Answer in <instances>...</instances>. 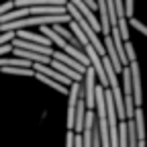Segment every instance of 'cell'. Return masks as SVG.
<instances>
[{"label": "cell", "instance_id": "ba28073f", "mask_svg": "<svg viewBox=\"0 0 147 147\" xmlns=\"http://www.w3.org/2000/svg\"><path fill=\"white\" fill-rule=\"evenodd\" d=\"M51 29L55 31V33H57V35H61L63 37V39L67 41V43H71L74 47H80V41H78V37L76 35H74V31L71 29H67V25H51Z\"/></svg>", "mask_w": 147, "mask_h": 147}, {"label": "cell", "instance_id": "7a4b0ae2", "mask_svg": "<svg viewBox=\"0 0 147 147\" xmlns=\"http://www.w3.org/2000/svg\"><path fill=\"white\" fill-rule=\"evenodd\" d=\"M131 67V84H133V102H135V108L143 104V94H141V71H139V65L137 61H131L129 63Z\"/></svg>", "mask_w": 147, "mask_h": 147}, {"label": "cell", "instance_id": "30bf717a", "mask_svg": "<svg viewBox=\"0 0 147 147\" xmlns=\"http://www.w3.org/2000/svg\"><path fill=\"white\" fill-rule=\"evenodd\" d=\"M133 121H135V129H137V137H139V139H145V117H143L141 106H137V108H135Z\"/></svg>", "mask_w": 147, "mask_h": 147}, {"label": "cell", "instance_id": "7c38bea8", "mask_svg": "<svg viewBox=\"0 0 147 147\" xmlns=\"http://www.w3.org/2000/svg\"><path fill=\"white\" fill-rule=\"evenodd\" d=\"M125 53H127V59H129V63H131V61H137V53H135V47H133L131 39H129V41H125Z\"/></svg>", "mask_w": 147, "mask_h": 147}, {"label": "cell", "instance_id": "8992f818", "mask_svg": "<svg viewBox=\"0 0 147 147\" xmlns=\"http://www.w3.org/2000/svg\"><path fill=\"white\" fill-rule=\"evenodd\" d=\"M16 37H18V39H27V41H33V43H41V45H51L49 37H45V35H39V33H33V31H27V29H18V31H16Z\"/></svg>", "mask_w": 147, "mask_h": 147}, {"label": "cell", "instance_id": "8fae6325", "mask_svg": "<svg viewBox=\"0 0 147 147\" xmlns=\"http://www.w3.org/2000/svg\"><path fill=\"white\" fill-rule=\"evenodd\" d=\"M119 147H129V133H127V121L119 123Z\"/></svg>", "mask_w": 147, "mask_h": 147}, {"label": "cell", "instance_id": "277c9868", "mask_svg": "<svg viewBox=\"0 0 147 147\" xmlns=\"http://www.w3.org/2000/svg\"><path fill=\"white\" fill-rule=\"evenodd\" d=\"M51 57H53V59H57V61H61V63H65V65H69V67H74L76 71H80L82 76H84L86 65L80 63L76 57H71V55H67V53H63V51H51Z\"/></svg>", "mask_w": 147, "mask_h": 147}, {"label": "cell", "instance_id": "52a82bcc", "mask_svg": "<svg viewBox=\"0 0 147 147\" xmlns=\"http://www.w3.org/2000/svg\"><path fill=\"white\" fill-rule=\"evenodd\" d=\"M98 10H100V33L102 35H110V21H108V6L106 0H96Z\"/></svg>", "mask_w": 147, "mask_h": 147}, {"label": "cell", "instance_id": "9a60e30c", "mask_svg": "<svg viewBox=\"0 0 147 147\" xmlns=\"http://www.w3.org/2000/svg\"><path fill=\"white\" fill-rule=\"evenodd\" d=\"M137 147H145V139H139V145Z\"/></svg>", "mask_w": 147, "mask_h": 147}, {"label": "cell", "instance_id": "3957f363", "mask_svg": "<svg viewBox=\"0 0 147 147\" xmlns=\"http://www.w3.org/2000/svg\"><path fill=\"white\" fill-rule=\"evenodd\" d=\"M12 45L14 47H21V49H27V51H33V53H43V55H49L51 57V45H41V43H33V41H27V39H18L14 37L12 39Z\"/></svg>", "mask_w": 147, "mask_h": 147}, {"label": "cell", "instance_id": "6da1fadb", "mask_svg": "<svg viewBox=\"0 0 147 147\" xmlns=\"http://www.w3.org/2000/svg\"><path fill=\"white\" fill-rule=\"evenodd\" d=\"M94 90H96V71L92 65H88L84 69V84H82V92L80 94L86 100V106L90 110H94Z\"/></svg>", "mask_w": 147, "mask_h": 147}, {"label": "cell", "instance_id": "4fadbf2b", "mask_svg": "<svg viewBox=\"0 0 147 147\" xmlns=\"http://www.w3.org/2000/svg\"><path fill=\"white\" fill-rule=\"evenodd\" d=\"M129 23H131V25H133V29H137L139 33H143V35L147 37V27H145V25H143L141 21H137V18H135V16H131V18H129Z\"/></svg>", "mask_w": 147, "mask_h": 147}, {"label": "cell", "instance_id": "5b68a950", "mask_svg": "<svg viewBox=\"0 0 147 147\" xmlns=\"http://www.w3.org/2000/svg\"><path fill=\"white\" fill-rule=\"evenodd\" d=\"M49 65H51V67H55L57 71H61L63 76H67L71 82H82V80H84V76H82L80 71H76L74 67H69V65H65V63H61V61H57V59H53V57H51Z\"/></svg>", "mask_w": 147, "mask_h": 147}, {"label": "cell", "instance_id": "9c48e42d", "mask_svg": "<svg viewBox=\"0 0 147 147\" xmlns=\"http://www.w3.org/2000/svg\"><path fill=\"white\" fill-rule=\"evenodd\" d=\"M2 74H10V76H35V69L33 67H18V65H4L0 67Z\"/></svg>", "mask_w": 147, "mask_h": 147}, {"label": "cell", "instance_id": "5bb4252c", "mask_svg": "<svg viewBox=\"0 0 147 147\" xmlns=\"http://www.w3.org/2000/svg\"><path fill=\"white\" fill-rule=\"evenodd\" d=\"M12 51V43H4V45H0V57L2 55H6V53H10Z\"/></svg>", "mask_w": 147, "mask_h": 147}]
</instances>
